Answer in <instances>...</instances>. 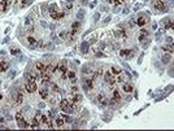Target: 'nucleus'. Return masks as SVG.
Returning a JSON list of instances; mask_svg holds the SVG:
<instances>
[{
    "label": "nucleus",
    "mask_w": 174,
    "mask_h": 131,
    "mask_svg": "<svg viewBox=\"0 0 174 131\" xmlns=\"http://www.w3.org/2000/svg\"><path fill=\"white\" fill-rule=\"evenodd\" d=\"M122 91L125 93H131L134 91V85H132V82H126L122 85Z\"/></svg>",
    "instance_id": "13"
},
{
    "label": "nucleus",
    "mask_w": 174,
    "mask_h": 131,
    "mask_svg": "<svg viewBox=\"0 0 174 131\" xmlns=\"http://www.w3.org/2000/svg\"><path fill=\"white\" fill-rule=\"evenodd\" d=\"M94 78L92 77H90V78H86V81H85V83H86V87L89 88V90H92L94 88Z\"/></svg>",
    "instance_id": "29"
},
{
    "label": "nucleus",
    "mask_w": 174,
    "mask_h": 131,
    "mask_svg": "<svg viewBox=\"0 0 174 131\" xmlns=\"http://www.w3.org/2000/svg\"><path fill=\"white\" fill-rule=\"evenodd\" d=\"M65 77H66L68 81H70V82L74 81V79H75V71H74V70H66Z\"/></svg>",
    "instance_id": "27"
},
{
    "label": "nucleus",
    "mask_w": 174,
    "mask_h": 131,
    "mask_svg": "<svg viewBox=\"0 0 174 131\" xmlns=\"http://www.w3.org/2000/svg\"><path fill=\"white\" fill-rule=\"evenodd\" d=\"M55 125H56V127H57V129H62L64 126H65V120H64L61 116H60V117H57Z\"/></svg>",
    "instance_id": "25"
},
{
    "label": "nucleus",
    "mask_w": 174,
    "mask_h": 131,
    "mask_svg": "<svg viewBox=\"0 0 174 131\" xmlns=\"http://www.w3.org/2000/svg\"><path fill=\"white\" fill-rule=\"evenodd\" d=\"M138 39H139V42H140V46L143 47V48H147V47L149 46V42H151L149 31L146 30V29H142L140 33H139V35H138Z\"/></svg>",
    "instance_id": "3"
},
{
    "label": "nucleus",
    "mask_w": 174,
    "mask_h": 131,
    "mask_svg": "<svg viewBox=\"0 0 174 131\" xmlns=\"http://www.w3.org/2000/svg\"><path fill=\"white\" fill-rule=\"evenodd\" d=\"M73 8V2H68L64 4V10H70Z\"/></svg>",
    "instance_id": "33"
},
{
    "label": "nucleus",
    "mask_w": 174,
    "mask_h": 131,
    "mask_svg": "<svg viewBox=\"0 0 174 131\" xmlns=\"http://www.w3.org/2000/svg\"><path fill=\"white\" fill-rule=\"evenodd\" d=\"M25 88L29 93H34L38 90V83H37L35 75H31V74L27 75V79L25 82Z\"/></svg>",
    "instance_id": "1"
},
{
    "label": "nucleus",
    "mask_w": 174,
    "mask_h": 131,
    "mask_svg": "<svg viewBox=\"0 0 174 131\" xmlns=\"http://www.w3.org/2000/svg\"><path fill=\"white\" fill-rule=\"evenodd\" d=\"M114 37L118 38V39H121V40H125L127 35H126V31H125V30H116V31H114Z\"/></svg>",
    "instance_id": "22"
},
{
    "label": "nucleus",
    "mask_w": 174,
    "mask_h": 131,
    "mask_svg": "<svg viewBox=\"0 0 174 131\" xmlns=\"http://www.w3.org/2000/svg\"><path fill=\"white\" fill-rule=\"evenodd\" d=\"M25 44L29 47V48H37L38 40L34 37H31V35H29V37H26V39H25Z\"/></svg>",
    "instance_id": "8"
},
{
    "label": "nucleus",
    "mask_w": 174,
    "mask_h": 131,
    "mask_svg": "<svg viewBox=\"0 0 174 131\" xmlns=\"http://www.w3.org/2000/svg\"><path fill=\"white\" fill-rule=\"evenodd\" d=\"M95 100L97 101V104H100L101 106H107V105H108V101H107L105 96H104L103 93H97L96 97H95Z\"/></svg>",
    "instance_id": "14"
},
{
    "label": "nucleus",
    "mask_w": 174,
    "mask_h": 131,
    "mask_svg": "<svg viewBox=\"0 0 174 131\" xmlns=\"http://www.w3.org/2000/svg\"><path fill=\"white\" fill-rule=\"evenodd\" d=\"M33 3V0H17L16 8H26L27 5H30Z\"/></svg>",
    "instance_id": "15"
},
{
    "label": "nucleus",
    "mask_w": 174,
    "mask_h": 131,
    "mask_svg": "<svg viewBox=\"0 0 174 131\" xmlns=\"http://www.w3.org/2000/svg\"><path fill=\"white\" fill-rule=\"evenodd\" d=\"M40 78H42L43 85H48L49 81H51V75L48 73H42V74H40Z\"/></svg>",
    "instance_id": "26"
},
{
    "label": "nucleus",
    "mask_w": 174,
    "mask_h": 131,
    "mask_svg": "<svg viewBox=\"0 0 174 131\" xmlns=\"http://www.w3.org/2000/svg\"><path fill=\"white\" fill-rule=\"evenodd\" d=\"M172 55H173V53H168V56H166V55H164V56H162V61H164L165 64H168V62L170 61V58H172Z\"/></svg>",
    "instance_id": "34"
},
{
    "label": "nucleus",
    "mask_w": 174,
    "mask_h": 131,
    "mask_svg": "<svg viewBox=\"0 0 174 131\" xmlns=\"http://www.w3.org/2000/svg\"><path fill=\"white\" fill-rule=\"evenodd\" d=\"M0 10H2V8H0Z\"/></svg>",
    "instance_id": "36"
},
{
    "label": "nucleus",
    "mask_w": 174,
    "mask_h": 131,
    "mask_svg": "<svg viewBox=\"0 0 174 131\" xmlns=\"http://www.w3.org/2000/svg\"><path fill=\"white\" fill-rule=\"evenodd\" d=\"M109 71L112 73L113 77H118V75L122 74V69H121L120 66H117V65H113V66L111 68V70H109Z\"/></svg>",
    "instance_id": "19"
},
{
    "label": "nucleus",
    "mask_w": 174,
    "mask_h": 131,
    "mask_svg": "<svg viewBox=\"0 0 174 131\" xmlns=\"http://www.w3.org/2000/svg\"><path fill=\"white\" fill-rule=\"evenodd\" d=\"M39 96L42 97L43 100H49V97H51V95H49V92L45 90V88H40V91H39Z\"/></svg>",
    "instance_id": "21"
},
{
    "label": "nucleus",
    "mask_w": 174,
    "mask_h": 131,
    "mask_svg": "<svg viewBox=\"0 0 174 131\" xmlns=\"http://www.w3.org/2000/svg\"><path fill=\"white\" fill-rule=\"evenodd\" d=\"M34 68H35V70L38 71L39 74H42V73H44V70H45V64L42 62V61H38V62H35V65H34Z\"/></svg>",
    "instance_id": "18"
},
{
    "label": "nucleus",
    "mask_w": 174,
    "mask_h": 131,
    "mask_svg": "<svg viewBox=\"0 0 174 131\" xmlns=\"http://www.w3.org/2000/svg\"><path fill=\"white\" fill-rule=\"evenodd\" d=\"M120 56L122 58H131L132 56H134V51L129 50V48H122L120 51Z\"/></svg>",
    "instance_id": "10"
},
{
    "label": "nucleus",
    "mask_w": 174,
    "mask_h": 131,
    "mask_svg": "<svg viewBox=\"0 0 174 131\" xmlns=\"http://www.w3.org/2000/svg\"><path fill=\"white\" fill-rule=\"evenodd\" d=\"M152 8L157 13H162V12H166L168 5L164 0H152Z\"/></svg>",
    "instance_id": "5"
},
{
    "label": "nucleus",
    "mask_w": 174,
    "mask_h": 131,
    "mask_svg": "<svg viewBox=\"0 0 174 131\" xmlns=\"http://www.w3.org/2000/svg\"><path fill=\"white\" fill-rule=\"evenodd\" d=\"M121 99H122V96H121V92L118 90H114L112 92V100H111V103L109 104H116V103H118V101H121Z\"/></svg>",
    "instance_id": "12"
},
{
    "label": "nucleus",
    "mask_w": 174,
    "mask_h": 131,
    "mask_svg": "<svg viewBox=\"0 0 174 131\" xmlns=\"http://www.w3.org/2000/svg\"><path fill=\"white\" fill-rule=\"evenodd\" d=\"M49 16L52 17V20L59 21V20L64 18V16H65V12L60 10L59 8H57L56 4H51V5H49Z\"/></svg>",
    "instance_id": "2"
},
{
    "label": "nucleus",
    "mask_w": 174,
    "mask_h": 131,
    "mask_svg": "<svg viewBox=\"0 0 174 131\" xmlns=\"http://www.w3.org/2000/svg\"><path fill=\"white\" fill-rule=\"evenodd\" d=\"M10 3H12V0H0V8H2V10L7 12L10 7Z\"/></svg>",
    "instance_id": "17"
},
{
    "label": "nucleus",
    "mask_w": 174,
    "mask_h": 131,
    "mask_svg": "<svg viewBox=\"0 0 174 131\" xmlns=\"http://www.w3.org/2000/svg\"><path fill=\"white\" fill-rule=\"evenodd\" d=\"M51 91H52V93H60V92H61V88L59 87V85H57V83L52 82V83H51Z\"/></svg>",
    "instance_id": "28"
},
{
    "label": "nucleus",
    "mask_w": 174,
    "mask_h": 131,
    "mask_svg": "<svg viewBox=\"0 0 174 131\" xmlns=\"http://www.w3.org/2000/svg\"><path fill=\"white\" fill-rule=\"evenodd\" d=\"M162 27H164V30H172L173 29V21L170 18H165L162 20Z\"/></svg>",
    "instance_id": "16"
},
{
    "label": "nucleus",
    "mask_w": 174,
    "mask_h": 131,
    "mask_svg": "<svg viewBox=\"0 0 174 131\" xmlns=\"http://www.w3.org/2000/svg\"><path fill=\"white\" fill-rule=\"evenodd\" d=\"M2 99H3V95H2V93H0V101H2Z\"/></svg>",
    "instance_id": "35"
},
{
    "label": "nucleus",
    "mask_w": 174,
    "mask_h": 131,
    "mask_svg": "<svg viewBox=\"0 0 174 131\" xmlns=\"http://www.w3.org/2000/svg\"><path fill=\"white\" fill-rule=\"evenodd\" d=\"M8 69H9V61H8V60L0 61V73H3V71H7Z\"/></svg>",
    "instance_id": "24"
},
{
    "label": "nucleus",
    "mask_w": 174,
    "mask_h": 131,
    "mask_svg": "<svg viewBox=\"0 0 174 131\" xmlns=\"http://www.w3.org/2000/svg\"><path fill=\"white\" fill-rule=\"evenodd\" d=\"M60 109L64 113H70V112H73V106H72L70 101H69L68 99H62L60 101Z\"/></svg>",
    "instance_id": "6"
},
{
    "label": "nucleus",
    "mask_w": 174,
    "mask_h": 131,
    "mask_svg": "<svg viewBox=\"0 0 174 131\" xmlns=\"http://www.w3.org/2000/svg\"><path fill=\"white\" fill-rule=\"evenodd\" d=\"M66 70H68L66 61H62L61 64H59V70H57V73H61V78H62V79H66V77H65Z\"/></svg>",
    "instance_id": "11"
},
{
    "label": "nucleus",
    "mask_w": 174,
    "mask_h": 131,
    "mask_svg": "<svg viewBox=\"0 0 174 131\" xmlns=\"http://www.w3.org/2000/svg\"><path fill=\"white\" fill-rule=\"evenodd\" d=\"M14 101H16V104L17 105H21L22 103H24V93H22V91H18L16 93V99H14Z\"/></svg>",
    "instance_id": "23"
},
{
    "label": "nucleus",
    "mask_w": 174,
    "mask_h": 131,
    "mask_svg": "<svg viewBox=\"0 0 174 131\" xmlns=\"http://www.w3.org/2000/svg\"><path fill=\"white\" fill-rule=\"evenodd\" d=\"M21 53V51L17 48V47H10V55L12 56H18Z\"/></svg>",
    "instance_id": "31"
},
{
    "label": "nucleus",
    "mask_w": 174,
    "mask_h": 131,
    "mask_svg": "<svg viewBox=\"0 0 174 131\" xmlns=\"http://www.w3.org/2000/svg\"><path fill=\"white\" fill-rule=\"evenodd\" d=\"M126 0H109V3L113 4V5H122Z\"/></svg>",
    "instance_id": "32"
},
{
    "label": "nucleus",
    "mask_w": 174,
    "mask_h": 131,
    "mask_svg": "<svg viewBox=\"0 0 174 131\" xmlns=\"http://www.w3.org/2000/svg\"><path fill=\"white\" fill-rule=\"evenodd\" d=\"M16 121H17V125H18L20 129H31V123H29L26 120H25V116L22 112H17L16 113Z\"/></svg>",
    "instance_id": "4"
},
{
    "label": "nucleus",
    "mask_w": 174,
    "mask_h": 131,
    "mask_svg": "<svg viewBox=\"0 0 174 131\" xmlns=\"http://www.w3.org/2000/svg\"><path fill=\"white\" fill-rule=\"evenodd\" d=\"M162 52L164 53H173V43H168V46H162Z\"/></svg>",
    "instance_id": "30"
},
{
    "label": "nucleus",
    "mask_w": 174,
    "mask_h": 131,
    "mask_svg": "<svg viewBox=\"0 0 174 131\" xmlns=\"http://www.w3.org/2000/svg\"><path fill=\"white\" fill-rule=\"evenodd\" d=\"M104 81H105L109 86H116V83H117V81H116V77L112 75L111 71H107V73L104 74Z\"/></svg>",
    "instance_id": "9"
},
{
    "label": "nucleus",
    "mask_w": 174,
    "mask_h": 131,
    "mask_svg": "<svg viewBox=\"0 0 174 131\" xmlns=\"http://www.w3.org/2000/svg\"><path fill=\"white\" fill-rule=\"evenodd\" d=\"M81 27H82V23H81L79 21H75L72 23V31H74L75 34H78L81 31Z\"/></svg>",
    "instance_id": "20"
},
{
    "label": "nucleus",
    "mask_w": 174,
    "mask_h": 131,
    "mask_svg": "<svg viewBox=\"0 0 174 131\" xmlns=\"http://www.w3.org/2000/svg\"><path fill=\"white\" fill-rule=\"evenodd\" d=\"M148 22H149L148 16H146V14H140V16H139L138 18L135 20V25L139 26V27H144Z\"/></svg>",
    "instance_id": "7"
}]
</instances>
